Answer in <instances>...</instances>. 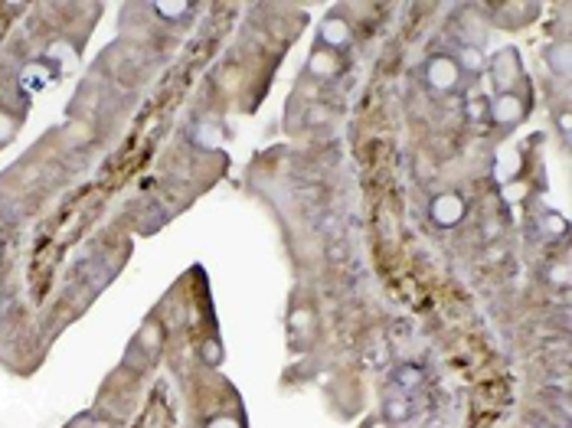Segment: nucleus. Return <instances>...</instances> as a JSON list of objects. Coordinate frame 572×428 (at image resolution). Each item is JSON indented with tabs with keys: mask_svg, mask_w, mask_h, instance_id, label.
<instances>
[{
	"mask_svg": "<svg viewBox=\"0 0 572 428\" xmlns=\"http://www.w3.org/2000/svg\"><path fill=\"white\" fill-rule=\"evenodd\" d=\"M425 79H429V86L435 88V92H451V88L458 86V79H461V69H458L455 59L435 56L429 66H425Z\"/></svg>",
	"mask_w": 572,
	"mask_h": 428,
	"instance_id": "nucleus-1",
	"label": "nucleus"
},
{
	"mask_svg": "<svg viewBox=\"0 0 572 428\" xmlns=\"http://www.w3.org/2000/svg\"><path fill=\"white\" fill-rule=\"evenodd\" d=\"M432 219L439 226H455L458 219H465V200L458 193H445L439 200L432 203Z\"/></svg>",
	"mask_w": 572,
	"mask_h": 428,
	"instance_id": "nucleus-2",
	"label": "nucleus"
},
{
	"mask_svg": "<svg viewBox=\"0 0 572 428\" xmlns=\"http://www.w3.org/2000/svg\"><path fill=\"white\" fill-rule=\"evenodd\" d=\"M350 43V29L340 17H327L324 27H321V46L324 49H340Z\"/></svg>",
	"mask_w": 572,
	"mask_h": 428,
	"instance_id": "nucleus-3",
	"label": "nucleus"
},
{
	"mask_svg": "<svg viewBox=\"0 0 572 428\" xmlns=\"http://www.w3.org/2000/svg\"><path fill=\"white\" fill-rule=\"evenodd\" d=\"M491 114H494L500 124H514L520 114H524V105H520V98L504 92V95H497V102L491 105Z\"/></svg>",
	"mask_w": 572,
	"mask_h": 428,
	"instance_id": "nucleus-4",
	"label": "nucleus"
},
{
	"mask_svg": "<svg viewBox=\"0 0 572 428\" xmlns=\"http://www.w3.org/2000/svg\"><path fill=\"white\" fill-rule=\"evenodd\" d=\"M419 382H422V370H419V366L402 363V366H396V370H392V386H396L399 392H412Z\"/></svg>",
	"mask_w": 572,
	"mask_h": 428,
	"instance_id": "nucleus-5",
	"label": "nucleus"
},
{
	"mask_svg": "<svg viewBox=\"0 0 572 428\" xmlns=\"http://www.w3.org/2000/svg\"><path fill=\"white\" fill-rule=\"evenodd\" d=\"M412 412H415V406L409 402V392H399L396 399L386 402V419L390 422H406L412 419Z\"/></svg>",
	"mask_w": 572,
	"mask_h": 428,
	"instance_id": "nucleus-6",
	"label": "nucleus"
},
{
	"mask_svg": "<svg viewBox=\"0 0 572 428\" xmlns=\"http://www.w3.org/2000/svg\"><path fill=\"white\" fill-rule=\"evenodd\" d=\"M461 66H465L467 72H481L484 59H481V53H477V49H465V53H461ZM461 66H458V69H461Z\"/></svg>",
	"mask_w": 572,
	"mask_h": 428,
	"instance_id": "nucleus-7",
	"label": "nucleus"
},
{
	"mask_svg": "<svg viewBox=\"0 0 572 428\" xmlns=\"http://www.w3.org/2000/svg\"><path fill=\"white\" fill-rule=\"evenodd\" d=\"M157 10H161L164 17H180L183 10H187V4H161Z\"/></svg>",
	"mask_w": 572,
	"mask_h": 428,
	"instance_id": "nucleus-8",
	"label": "nucleus"
},
{
	"mask_svg": "<svg viewBox=\"0 0 572 428\" xmlns=\"http://www.w3.org/2000/svg\"><path fill=\"white\" fill-rule=\"evenodd\" d=\"M210 428H236V422L232 419H216V422H210Z\"/></svg>",
	"mask_w": 572,
	"mask_h": 428,
	"instance_id": "nucleus-9",
	"label": "nucleus"
},
{
	"mask_svg": "<svg viewBox=\"0 0 572 428\" xmlns=\"http://www.w3.org/2000/svg\"><path fill=\"white\" fill-rule=\"evenodd\" d=\"M370 428H386V422H373V425Z\"/></svg>",
	"mask_w": 572,
	"mask_h": 428,
	"instance_id": "nucleus-10",
	"label": "nucleus"
}]
</instances>
